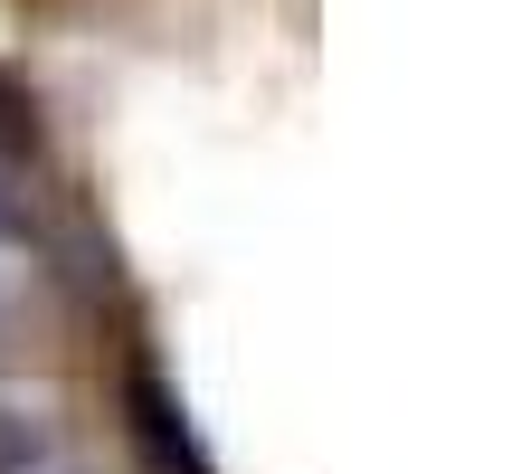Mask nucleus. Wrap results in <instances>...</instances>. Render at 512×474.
I'll return each mask as SVG.
<instances>
[{"label": "nucleus", "instance_id": "f257e3e1", "mask_svg": "<svg viewBox=\"0 0 512 474\" xmlns=\"http://www.w3.org/2000/svg\"><path fill=\"white\" fill-rule=\"evenodd\" d=\"M133 437L152 446V465H162V474H209L200 446H190V427H181V408H171L152 380H133Z\"/></svg>", "mask_w": 512, "mask_h": 474}, {"label": "nucleus", "instance_id": "f03ea898", "mask_svg": "<svg viewBox=\"0 0 512 474\" xmlns=\"http://www.w3.org/2000/svg\"><path fill=\"white\" fill-rule=\"evenodd\" d=\"M57 456V427H48V408H19V399H0V474H48Z\"/></svg>", "mask_w": 512, "mask_h": 474}, {"label": "nucleus", "instance_id": "7ed1b4c3", "mask_svg": "<svg viewBox=\"0 0 512 474\" xmlns=\"http://www.w3.org/2000/svg\"><path fill=\"white\" fill-rule=\"evenodd\" d=\"M19 332H29V275L19 256H0V351H19Z\"/></svg>", "mask_w": 512, "mask_h": 474}]
</instances>
